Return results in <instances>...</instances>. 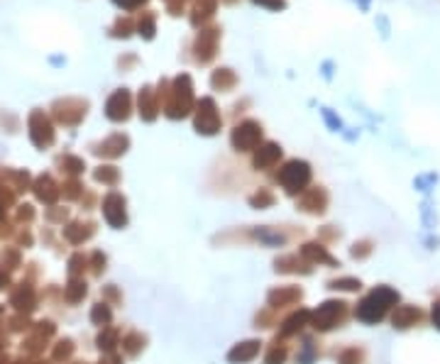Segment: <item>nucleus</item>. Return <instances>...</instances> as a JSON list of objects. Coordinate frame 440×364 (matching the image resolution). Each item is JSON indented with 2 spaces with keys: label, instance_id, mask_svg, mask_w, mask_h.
Instances as JSON below:
<instances>
[{
  "label": "nucleus",
  "instance_id": "f257e3e1",
  "mask_svg": "<svg viewBox=\"0 0 440 364\" xmlns=\"http://www.w3.org/2000/svg\"><path fill=\"white\" fill-rule=\"evenodd\" d=\"M401 303V294L389 284L372 286L360 301L352 306V318L362 325H379L389 321V313Z\"/></svg>",
  "mask_w": 440,
  "mask_h": 364
},
{
  "label": "nucleus",
  "instance_id": "f03ea898",
  "mask_svg": "<svg viewBox=\"0 0 440 364\" xmlns=\"http://www.w3.org/2000/svg\"><path fill=\"white\" fill-rule=\"evenodd\" d=\"M352 318V303L345 299H328L318 303V308L311 311V330L318 335H328L333 330L345 328Z\"/></svg>",
  "mask_w": 440,
  "mask_h": 364
},
{
  "label": "nucleus",
  "instance_id": "7ed1b4c3",
  "mask_svg": "<svg viewBox=\"0 0 440 364\" xmlns=\"http://www.w3.org/2000/svg\"><path fill=\"white\" fill-rule=\"evenodd\" d=\"M311 164L301 162V159H291V162H286L282 169H279L277 174V184L282 186L286 196H294L299 198L301 193L308 189V184H311Z\"/></svg>",
  "mask_w": 440,
  "mask_h": 364
},
{
  "label": "nucleus",
  "instance_id": "20e7f679",
  "mask_svg": "<svg viewBox=\"0 0 440 364\" xmlns=\"http://www.w3.org/2000/svg\"><path fill=\"white\" fill-rule=\"evenodd\" d=\"M164 96H167L164 113H167V118H172V120L186 118V115L191 113V108H194V93H191L189 76H179V79L174 81V88L164 93Z\"/></svg>",
  "mask_w": 440,
  "mask_h": 364
},
{
  "label": "nucleus",
  "instance_id": "39448f33",
  "mask_svg": "<svg viewBox=\"0 0 440 364\" xmlns=\"http://www.w3.org/2000/svg\"><path fill=\"white\" fill-rule=\"evenodd\" d=\"M101 213L103 220L110 225L113 230H123L128 228L130 215H128V198L120 191H110L106 193V198L101 201Z\"/></svg>",
  "mask_w": 440,
  "mask_h": 364
},
{
  "label": "nucleus",
  "instance_id": "423d86ee",
  "mask_svg": "<svg viewBox=\"0 0 440 364\" xmlns=\"http://www.w3.org/2000/svg\"><path fill=\"white\" fill-rule=\"evenodd\" d=\"M267 308L272 311H294L301 301H304V289L299 284H282V286H272L267 291Z\"/></svg>",
  "mask_w": 440,
  "mask_h": 364
},
{
  "label": "nucleus",
  "instance_id": "0eeeda50",
  "mask_svg": "<svg viewBox=\"0 0 440 364\" xmlns=\"http://www.w3.org/2000/svg\"><path fill=\"white\" fill-rule=\"evenodd\" d=\"M428 321V313L423 311L416 303H399L392 313H389V325L399 333H406V330H414L418 325H423Z\"/></svg>",
  "mask_w": 440,
  "mask_h": 364
},
{
  "label": "nucleus",
  "instance_id": "6e6552de",
  "mask_svg": "<svg viewBox=\"0 0 440 364\" xmlns=\"http://www.w3.org/2000/svg\"><path fill=\"white\" fill-rule=\"evenodd\" d=\"M220 125H223V118H220L213 98H201L196 106V120H194L196 132H201V135H216Z\"/></svg>",
  "mask_w": 440,
  "mask_h": 364
},
{
  "label": "nucleus",
  "instance_id": "1a4fd4ad",
  "mask_svg": "<svg viewBox=\"0 0 440 364\" xmlns=\"http://www.w3.org/2000/svg\"><path fill=\"white\" fill-rule=\"evenodd\" d=\"M296 252H299V255L304 257L311 267H328V269H338L340 267V259L330 255V247H326L323 242H318V240L301 242Z\"/></svg>",
  "mask_w": 440,
  "mask_h": 364
},
{
  "label": "nucleus",
  "instance_id": "9d476101",
  "mask_svg": "<svg viewBox=\"0 0 440 364\" xmlns=\"http://www.w3.org/2000/svg\"><path fill=\"white\" fill-rule=\"evenodd\" d=\"M230 142L238 152H252L260 147L262 142V125L255 123V120H245V123L235 125L233 135H230Z\"/></svg>",
  "mask_w": 440,
  "mask_h": 364
},
{
  "label": "nucleus",
  "instance_id": "9b49d317",
  "mask_svg": "<svg viewBox=\"0 0 440 364\" xmlns=\"http://www.w3.org/2000/svg\"><path fill=\"white\" fill-rule=\"evenodd\" d=\"M330 206V193L323 189V186H313V189H306L296 198V208L306 215H326Z\"/></svg>",
  "mask_w": 440,
  "mask_h": 364
},
{
  "label": "nucleus",
  "instance_id": "f8f14e48",
  "mask_svg": "<svg viewBox=\"0 0 440 364\" xmlns=\"http://www.w3.org/2000/svg\"><path fill=\"white\" fill-rule=\"evenodd\" d=\"M245 240L257 242L264 247H286L294 237L286 233V228H272V225H257L245 233Z\"/></svg>",
  "mask_w": 440,
  "mask_h": 364
},
{
  "label": "nucleus",
  "instance_id": "ddd939ff",
  "mask_svg": "<svg viewBox=\"0 0 440 364\" xmlns=\"http://www.w3.org/2000/svg\"><path fill=\"white\" fill-rule=\"evenodd\" d=\"M311 328V308H294L289 316L279 323V338L291 340V338H301L306 330Z\"/></svg>",
  "mask_w": 440,
  "mask_h": 364
},
{
  "label": "nucleus",
  "instance_id": "4468645a",
  "mask_svg": "<svg viewBox=\"0 0 440 364\" xmlns=\"http://www.w3.org/2000/svg\"><path fill=\"white\" fill-rule=\"evenodd\" d=\"M274 272L284 274V277H311L313 267L299 252H286V255H279L274 259Z\"/></svg>",
  "mask_w": 440,
  "mask_h": 364
},
{
  "label": "nucleus",
  "instance_id": "2eb2a0df",
  "mask_svg": "<svg viewBox=\"0 0 440 364\" xmlns=\"http://www.w3.org/2000/svg\"><path fill=\"white\" fill-rule=\"evenodd\" d=\"M264 350V343L260 338H250V340H240L228 350L225 360L230 364H250L260 357V352Z\"/></svg>",
  "mask_w": 440,
  "mask_h": 364
},
{
  "label": "nucleus",
  "instance_id": "dca6fc26",
  "mask_svg": "<svg viewBox=\"0 0 440 364\" xmlns=\"http://www.w3.org/2000/svg\"><path fill=\"white\" fill-rule=\"evenodd\" d=\"M279 159H282V147L277 142H264V145L257 147L255 157H252V167L257 172H269V169L277 167Z\"/></svg>",
  "mask_w": 440,
  "mask_h": 364
},
{
  "label": "nucleus",
  "instance_id": "f3484780",
  "mask_svg": "<svg viewBox=\"0 0 440 364\" xmlns=\"http://www.w3.org/2000/svg\"><path fill=\"white\" fill-rule=\"evenodd\" d=\"M130 110H132V98L128 91H115L110 96L108 106H106V115L113 123H125L130 118Z\"/></svg>",
  "mask_w": 440,
  "mask_h": 364
},
{
  "label": "nucleus",
  "instance_id": "a211bd4d",
  "mask_svg": "<svg viewBox=\"0 0 440 364\" xmlns=\"http://www.w3.org/2000/svg\"><path fill=\"white\" fill-rule=\"evenodd\" d=\"M128 147H130L128 135H123V132H115V135H110L108 140H103L93 152H96L98 157L115 159V157H123V154L128 152Z\"/></svg>",
  "mask_w": 440,
  "mask_h": 364
},
{
  "label": "nucleus",
  "instance_id": "6ab92c4d",
  "mask_svg": "<svg viewBox=\"0 0 440 364\" xmlns=\"http://www.w3.org/2000/svg\"><path fill=\"white\" fill-rule=\"evenodd\" d=\"M145 347H147V335L145 333H140V330H128V333H123V340H120L123 357L137 360V357L145 352Z\"/></svg>",
  "mask_w": 440,
  "mask_h": 364
},
{
  "label": "nucleus",
  "instance_id": "aec40b11",
  "mask_svg": "<svg viewBox=\"0 0 440 364\" xmlns=\"http://www.w3.org/2000/svg\"><path fill=\"white\" fill-rule=\"evenodd\" d=\"M264 360L262 364H286L289 362V355H291V347H289V340L284 338H274L272 343H264Z\"/></svg>",
  "mask_w": 440,
  "mask_h": 364
},
{
  "label": "nucleus",
  "instance_id": "412c9836",
  "mask_svg": "<svg viewBox=\"0 0 440 364\" xmlns=\"http://www.w3.org/2000/svg\"><path fill=\"white\" fill-rule=\"evenodd\" d=\"M93 235H96V223H91V220H86V223L84 220H76V223L66 225L64 230L66 242H71V245H84Z\"/></svg>",
  "mask_w": 440,
  "mask_h": 364
},
{
  "label": "nucleus",
  "instance_id": "4be33fe9",
  "mask_svg": "<svg viewBox=\"0 0 440 364\" xmlns=\"http://www.w3.org/2000/svg\"><path fill=\"white\" fill-rule=\"evenodd\" d=\"M318 357H321V343L316 335H301V345L294 357L296 364H316Z\"/></svg>",
  "mask_w": 440,
  "mask_h": 364
},
{
  "label": "nucleus",
  "instance_id": "5701e85b",
  "mask_svg": "<svg viewBox=\"0 0 440 364\" xmlns=\"http://www.w3.org/2000/svg\"><path fill=\"white\" fill-rule=\"evenodd\" d=\"M30 128H32V140H35V145L47 147V145H52V142H54V130H52L49 120L44 118L42 113H35V115H32Z\"/></svg>",
  "mask_w": 440,
  "mask_h": 364
},
{
  "label": "nucleus",
  "instance_id": "b1692460",
  "mask_svg": "<svg viewBox=\"0 0 440 364\" xmlns=\"http://www.w3.org/2000/svg\"><path fill=\"white\" fill-rule=\"evenodd\" d=\"M362 286L365 284L360 277H335L326 281V289L335 291V294H360Z\"/></svg>",
  "mask_w": 440,
  "mask_h": 364
},
{
  "label": "nucleus",
  "instance_id": "393cba45",
  "mask_svg": "<svg viewBox=\"0 0 440 364\" xmlns=\"http://www.w3.org/2000/svg\"><path fill=\"white\" fill-rule=\"evenodd\" d=\"M120 340H123V330L115 328V325H110V328H103L101 333H98L96 345H98V350L101 352H118Z\"/></svg>",
  "mask_w": 440,
  "mask_h": 364
},
{
  "label": "nucleus",
  "instance_id": "a878e982",
  "mask_svg": "<svg viewBox=\"0 0 440 364\" xmlns=\"http://www.w3.org/2000/svg\"><path fill=\"white\" fill-rule=\"evenodd\" d=\"M157 113H159L157 93H154L152 88H145V91L140 93V115H142V120L152 123V120L157 118Z\"/></svg>",
  "mask_w": 440,
  "mask_h": 364
},
{
  "label": "nucleus",
  "instance_id": "bb28decb",
  "mask_svg": "<svg viewBox=\"0 0 440 364\" xmlns=\"http://www.w3.org/2000/svg\"><path fill=\"white\" fill-rule=\"evenodd\" d=\"M91 323L96 325V328H110L113 325V306H108L106 301H98L91 306Z\"/></svg>",
  "mask_w": 440,
  "mask_h": 364
},
{
  "label": "nucleus",
  "instance_id": "cd10ccee",
  "mask_svg": "<svg viewBox=\"0 0 440 364\" xmlns=\"http://www.w3.org/2000/svg\"><path fill=\"white\" fill-rule=\"evenodd\" d=\"M247 203H250L255 211H267V208H272L274 203H277V193L272 189H267V186H260L255 193L247 196Z\"/></svg>",
  "mask_w": 440,
  "mask_h": 364
},
{
  "label": "nucleus",
  "instance_id": "c85d7f7f",
  "mask_svg": "<svg viewBox=\"0 0 440 364\" xmlns=\"http://www.w3.org/2000/svg\"><path fill=\"white\" fill-rule=\"evenodd\" d=\"M335 364H367V350L360 345H348L335 355Z\"/></svg>",
  "mask_w": 440,
  "mask_h": 364
},
{
  "label": "nucleus",
  "instance_id": "c756f323",
  "mask_svg": "<svg viewBox=\"0 0 440 364\" xmlns=\"http://www.w3.org/2000/svg\"><path fill=\"white\" fill-rule=\"evenodd\" d=\"M13 306L20 308V311H35L37 299H35V289L30 284H20V289L15 291L13 296Z\"/></svg>",
  "mask_w": 440,
  "mask_h": 364
},
{
  "label": "nucleus",
  "instance_id": "7c9ffc66",
  "mask_svg": "<svg viewBox=\"0 0 440 364\" xmlns=\"http://www.w3.org/2000/svg\"><path fill=\"white\" fill-rule=\"evenodd\" d=\"M88 296V284L84 279H71L69 284H66L64 289V299L71 303V306H79L81 301H84Z\"/></svg>",
  "mask_w": 440,
  "mask_h": 364
},
{
  "label": "nucleus",
  "instance_id": "2f4dec72",
  "mask_svg": "<svg viewBox=\"0 0 440 364\" xmlns=\"http://www.w3.org/2000/svg\"><path fill=\"white\" fill-rule=\"evenodd\" d=\"M374 240H357L350 245V259H355V262H367L372 255H374Z\"/></svg>",
  "mask_w": 440,
  "mask_h": 364
},
{
  "label": "nucleus",
  "instance_id": "473e14b6",
  "mask_svg": "<svg viewBox=\"0 0 440 364\" xmlns=\"http://www.w3.org/2000/svg\"><path fill=\"white\" fill-rule=\"evenodd\" d=\"M279 316H277V311H272V308H267L264 306L262 311H257V316H255V328L257 330H274V328H279Z\"/></svg>",
  "mask_w": 440,
  "mask_h": 364
},
{
  "label": "nucleus",
  "instance_id": "72a5a7b5",
  "mask_svg": "<svg viewBox=\"0 0 440 364\" xmlns=\"http://www.w3.org/2000/svg\"><path fill=\"white\" fill-rule=\"evenodd\" d=\"M93 179H96L98 184L115 189V186L120 184V172H118V169H115V167H98L96 172H93Z\"/></svg>",
  "mask_w": 440,
  "mask_h": 364
},
{
  "label": "nucleus",
  "instance_id": "f704fd0d",
  "mask_svg": "<svg viewBox=\"0 0 440 364\" xmlns=\"http://www.w3.org/2000/svg\"><path fill=\"white\" fill-rule=\"evenodd\" d=\"M35 193H37V198H40V201H44V203H52L54 198L59 196L57 186L52 184V179H49V176H42V179L37 181Z\"/></svg>",
  "mask_w": 440,
  "mask_h": 364
},
{
  "label": "nucleus",
  "instance_id": "c9c22d12",
  "mask_svg": "<svg viewBox=\"0 0 440 364\" xmlns=\"http://www.w3.org/2000/svg\"><path fill=\"white\" fill-rule=\"evenodd\" d=\"M88 272V257L84 252H76L69 259V277L71 279H84V274Z\"/></svg>",
  "mask_w": 440,
  "mask_h": 364
},
{
  "label": "nucleus",
  "instance_id": "e433bc0d",
  "mask_svg": "<svg viewBox=\"0 0 440 364\" xmlns=\"http://www.w3.org/2000/svg\"><path fill=\"white\" fill-rule=\"evenodd\" d=\"M316 240L323 242L326 247H330V245H335V242L343 240V230H338L335 225H323V228H318Z\"/></svg>",
  "mask_w": 440,
  "mask_h": 364
},
{
  "label": "nucleus",
  "instance_id": "4c0bfd02",
  "mask_svg": "<svg viewBox=\"0 0 440 364\" xmlns=\"http://www.w3.org/2000/svg\"><path fill=\"white\" fill-rule=\"evenodd\" d=\"M106 267H108V257L103 255L101 250H93V255L88 257V272H91L93 277H103Z\"/></svg>",
  "mask_w": 440,
  "mask_h": 364
},
{
  "label": "nucleus",
  "instance_id": "58836bf2",
  "mask_svg": "<svg viewBox=\"0 0 440 364\" xmlns=\"http://www.w3.org/2000/svg\"><path fill=\"white\" fill-rule=\"evenodd\" d=\"M101 296H103V301L108 303V306H123V294H120V289L115 284H106L103 286V291H101Z\"/></svg>",
  "mask_w": 440,
  "mask_h": 364
},
{
  "label": "nucleus",
  "instance_id": "ea45409f",
  "mask_svg": "<svg viewBox=\"0 0 440 364\" xmlns=\"http://www.w3.org/2000/svg\"><path fill=\"white\" fill-rule=\"evenodd\" d=\"M71 355H74V343H71V340H59L57 347H54V360L66 362Z\"/></svg>",
  "mask_w": 440,
  "mask_h": 364
},
{
  "label": "nucleus",
  "instance_id": "a19ab883",
  "mask_svg": "<svg viewBox=\"0 0 440 364\" xmlns=\"http://www.w3.org/2000/svg\"><path fill=\"white\" fill-rule=\"evenodd\" d=\"M235 84V76L230 74L228 69H223V71H218L216 76H213V86L216 88H220V91H228L230 86Z\"/></svg>",
  "mask_w": 440,
  "mask_h": 364
},
{
  "label": "nucleus",
  "instance_id": "79ce46f5",
  "mask_svg": "<svg viewBox=\"0 0 440 364\" xmlns=\"http://www.w3.org/2000/svg\"><path fill=\"white\" fill-rule=\"evenodd\" d=\"M62 167H66L64 172H69V174H74V176H76V174H81V172H84V169H86V167H84V162H81L79 157H66L64 162H62Z\"/></svg>",
  "mask_w": 440,
  "mask_h": 364
},
{
  "label": "nucleus",
  "instance_id": "37998d69",
  "mask_svg": "<svg viewBox=\"0 0 440 364\" xmlns=\"http://www.w3.org/2000/svg\"><path fill=\"white\" fill-rule=\"evenodd\" d=\"M428 321H431L433 328H436L438 333H440V296L431 303V311H428Z\"/></svg>",
  "mask_w": 440,
  "mask_h": 364
},
{
  "label": "nucleus",
  "instance_id": "c03bdc74",
  "mask_svg": "<svg viewBox=\"0 0 440 364\" xmlns=\"http://www.w3.org/2000/svg\"><path fill=\"white\" fill-rule=\"evenodd\" d=\"M98 364H125L123 355H118V352H103Z\"/></svg>",
  "mask_w": 440,
  "mask_h": 364
},
{
  "label": "nucleus",
  "instance_id": "a18cd8bd",
  "mask_svg": "<svg viewBox=\"0 0 440 364\" xmlns=\"http://www.w3.org/2000/svg\"><path fill=\"white\" fill-rule=\"evenodd\" d=\"M120 5H125V8H132V5H140V3H145V0H118Z\"/></svg>",
  "mask_w": 440,
  "mask_h": 364
},
{
  "label": "nucleus",
  "instance_id": "49530a36",
  "mask_svg": "<svg viewBox=\"0 0 440 364\" xmlns=\"http://www.w3.org/2000/svg\"><path fill=\"white\" fill-rule=\"evenodd\" d=\"M8 284H10L8 274H0V289H8Z\"/></svg>",
  "mask_w": 440,
  "mask_h": 364
}]
</instances>
